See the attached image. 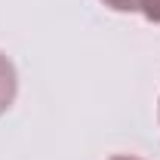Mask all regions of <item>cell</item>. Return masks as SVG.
I'll list each match as a JSON object with an SVG mask.
<instances>
[{
    "instance_id": "1",
    "label": "cell",
    "mask_w": 160,
    "mask_h": 160,
    "mask_svg": "<svg viewBox=\"0 0 160 160\" xmlns=\"http://www.w3.org/2000/svg\"><path fill=\"white\" fill-rule=\"evenodd\" d=\"M16 92H19V74H16V65L0 52V117L12 108Z\"/></svg>"
},
{
    "instance_id": "4",
    "label": "cell",
    "mask_w": 160,
    "mask_h": 160,
    "mask_svg": "<svg viewBox=\"0 0 160 160\" xmlns=\"http://www.w3.org/2000/svg\"><path fill=\"white\" fill-rule=\"evenodd\" d=\"M111 160H139V157H126V154H120V157H111Z\"/></svg>"
},
{
    "instance_id": "2",
    "label": "cell",
    "mask_w": 160,
    "mask_h": 160,
    "mask_svg": "<svg viewBox=\"0 0 160 160\" xmlns=\"http://www.w3.org/2000/svg\"><path fill=\"white\" fill-rule=\"evenodd\" d=\"M108 9H114V12H139L142 0H102Z\"/></svg>"
},
{
    "instance_id": "3",
    "label": "cell",
    "mask_w": 160,
    "mask_h": 160,
    "mask_svg": "<svg viewBox=\"0 0 160 160\" xmlns=\"http://www.w3.org/2000/svg\"><path fill=\"white\" fill-rule=\"evenodd\" d=\"M139 12L145 16L148 22H154V25H160V0H142Z\"/></svg>"
}]
</instances>
